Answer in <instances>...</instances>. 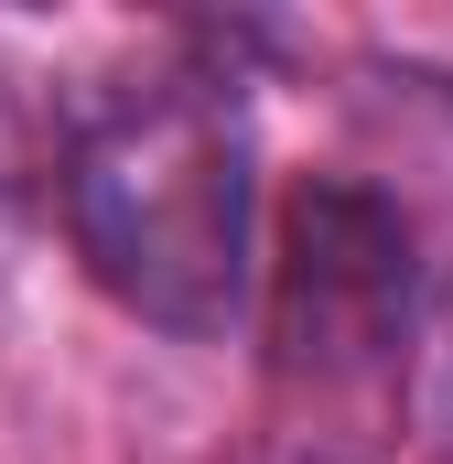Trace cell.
I'll return each mask as SVG.
<instances>
[{
    "mask_svg": "<svg viewBox=\"0 0 453 464\" xmlns=\"http://www.w3.org/2000/svg\"><path fill=\"white\" fill-rule=\"evenodd\" d=\"M54 195L76 259L109 281L119 303L162 335H226L248 314V109L226 76L162 65V76H119L65 119L54 151Z\"/></svg>",
    "mask_w": 453,
    "mask_h": 464,
    "instance_id": "6da1fadb",
    "label": "cell"
},
{
    "mask_svg": "<svg viewBox=\"0 0 453 464\" xmlns=\"http://www.w3.org/2000/svg\"><path fill=\"white\" fill-rule=\"evenodd\" d=\"M421 259L378 184H303L281 206L270 281V432L292 464H367L410 389Z\"/></svg>",
    "mask_w": 453,
    "mask_h": 464,
    "instance_id": "7a4b0ae2",
    "label": "cell"
},
{
    "mask_svg": "<svg viewBox=\"0 0 453 464\" xmlns=\"http://www.w3.org/2000/svg\"><path fill=\"white\" fill-rule=\"evenodd\" d=\"M22 151H33V130H22V98H11V87H0V184H11V173H22Z\"/></svg>",
    "mask_w": 453,
    "mask_h": 464,
    "instance_id": "3957f363",
    "label": "cell"
}]
</instances>
